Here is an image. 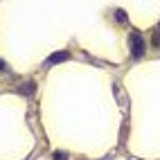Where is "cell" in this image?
I'll list each match as a JSON object with an SVG mask.
<instances>
[{"instance_id": "8992f818", "label": "cell", "mask_w": 160, "mask_h": 160, "mask_svg": "<svg viewBox=\"0 0 160 160\" xmlns=\"http://www.w3.org/2000/svg\"><path fill=\"white\" fill-rule=\"evenodd\" d=\"M5 68H7V66H5V61L0 59V72H5Z\"/></svg>"}, {"instance_id": "6da1fadb", "label": "cell", "mask_w": 160, "mask_h": 160, "mask_svg": "<svg viewBox=\"0 0 160 160\" xmlns=\"http://www.w3.org/2000/svg\"><path fill=\"white\" fill-rule=\"evenodd\" d=\"M129 48H131V57H133V59H140V57L144 54V50H147L142 34H138V32H133V34L129 36Z\"/></svg>"}, {"instance_id": "277c9868", "label": "cell", "mask_w": 160, "mask_h": 160, "mask_svg": "<svg viewBox=\"0 0 160 160\" xmlns=\"http://www.w3.org/2000/svg\"><path fill=\"white\" fill-rule=\"evenodd\" d=\"M115 18H117V23H126V14L122 12V9H117V12H115Z\"/></svg>"}, {"instance_id": "7a4b0ae2", "label": "cell", "mask_w": 160, "mask_h": 160, "mask_svg": "<svg viewBox=\"0 0 160 160\" xmlns=\"http://www.w3.org/2000/svg\"><path fill=\"white\" fill-rule=\"evenodd\" d=\"M70 57V52H57V54H52L45 59V66H54V63H61V61H66Z\"/></svg>"}, {"instance_id": "3957f363", "label": "cell", "mask_w": 160, "mask_h": 160, "mask_svg": "<svg viewBox=\"0 0 160 160\" xmlns=\"http://www.w3.org/2000/svg\"><path fill=\"white\" fill-rule=\"evenodd\" d=\"M34 88H36L34 81H25V83H20L18 92H20V95H32V92H34Z\"/></svg>"}, {"instance_id": "5b68a950", "label": "cell", "mask_w": 160, "mask_h": 160, "mask_svg": "<svg viewBox=\"0 0 160 160\" xmlns=\"http://www.w3.org/2000/svg\"><path fill=\"white\" fill-rule=\"evenodd\" d=\"M153 45H160V27L156 29V34H153Z\"/></svg>"}]
</instances>
